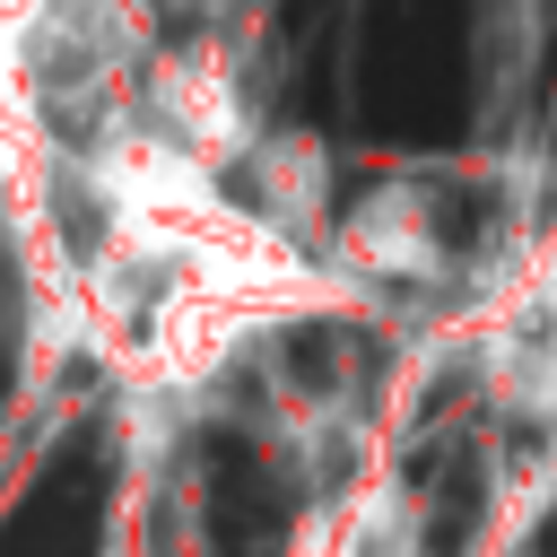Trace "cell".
<instances>
[{"instance_id": "obj_1", "label": "cell", "mask_w": 557, "mask_h": 557, "mask_svg": "<svg viewBox=\"0 0 557 557\" xmlns=\"http://www.w3.org/2000/svg\"><path fill=\"white\" fill-rule=\"evenodd\" d=\"M331 557H418V522L409 513H357Z\"/></svg>"}]
</instances>
